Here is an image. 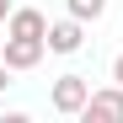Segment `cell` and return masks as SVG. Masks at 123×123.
I'll return each instance as SVG.
<instances>
[{
    "instance_id": "cell-1",
    "label": "cell",
    "mask_w": 123,
    "mask_h": 123,
    "mask_svg": "<svg viewBox=\"0 0 123 123\" xmlns=\"http://www.w3.org/2000/svg\"><path fill=\"white\" fill-rule=\"evenodd\" d=\"M86 102H91V80L75 75V70H64V75L54 80V91H48V107H54L59 118H80Z\"/></svg>"
},
{
    "instance_id": "cell-2",
    "label": "cell",
    "mask_w": 123,
    "mask_h": 123,
    "mask_svg": "<svg viewBox=\"0 0 123 123\" xmlns=\"http://www.w3.org/2000/svg\"><path fill=\"white\" fill-rule=\"evenodd\" d=\"M43 54H48V37H16V32H6V64L16 70V75H27V70H37L43 64Z\"/></svg>"
},
{
    "instance_id": "cell-3",
    "label": "cell",
    "mask_w": 123,
    "mask_h": 123,
    "mask_svg": "<svg viewBox=\"0 0 123 123\" xmlns=\"http://www.w3.org/2000/svg\"><path fill=\"white\" fill-rule=\"evenodd\" d=\"M80 48H86V22H80V16H59V22H48V54H80Z\"/></svg>"
},
{
    "instance_id": "cell-4",
    "label": "cell",
    "mask_w": 123,
    "mask_h": 123,
    "mask_svg": "<svg viewBox=\"0 0 123 123\" xmlns=\"http://www.w3.org/2000/svg\"><path fill=\"white\" fill-rule=\"evenodd\" d=\"M86 123H123V86L112 80V86H102V91H91V102H86V112H80Z\"/></svg>"
},
{
    "instance_id": "cell-5",
    "label": "cell",
    "mask_w": 123,
    "mask_h": 123,
    "mask_svg": "<svg viewBox=\"0 0 123 123\" xmlns=\"http://www.w3.org/2000/svg\"><path fill=\"white\" fill-rule=\"evenodd\" d=\"M6 32H16V37H48V16L37 6H16L6 16Z\"/></svg>"
},
{
    "instance_id": "cell-6",
    "label": "cell",
    "mask_w": 123,
    "mask_h": 123,
    "mask_svg": "<svg viewBox=\"0 0 123 123\" xmlns=\"http://www.w3.org/2000/svg\"><path fill=\"white\" fill-rule=\"evenodd\" d=\"M107 6H112V0H64V11H70V16H80L86 27H91V22H102V16H107Z\"/></svg>"
},
{
    "instance_id": "cell-7",
    "label": "cell",
    "mask_w": 123,
    "mask_h": 123,
    "mask_svg": "<svg viewBox=\"0 0 123 123\" xmlns=\"http://www.w3.org/2000/svg\"><path fill=\"white\" fill-rule=\"evenodd\" d=\"M11 75H16V70L6 64V59H0V91H6V86H11Z\"/></svg>"
},
{
    "instance_id": "cell-8",
    "label": "cell",
    "mask_w": 123,
    "mask_h": 123,
    "mask_svg": "<svg viewBox=\"0 0 123 123\" xmlns=\"http://www.w3.org/2000/svg\"><path fill=\"white\" fill-rule=\"evenodd\" d=\"M11 11H16V0H0V22H6V16H11Z\"/></svg>"
},
{
    "instance_id": "cell-9",
    "label": "cell",
    "mask_w": 123,
    "mask_h": 123,
    "mask_svg": "<svg viewBox=\"0 0 123 123\" xmlns=\"http://www.w3.org/2000/svg\"><path fill=\"white\" fill-rule=\"evenodd\" d=\"M0 54H6V37H0Z\"/></svg>"
}]
</instances>
